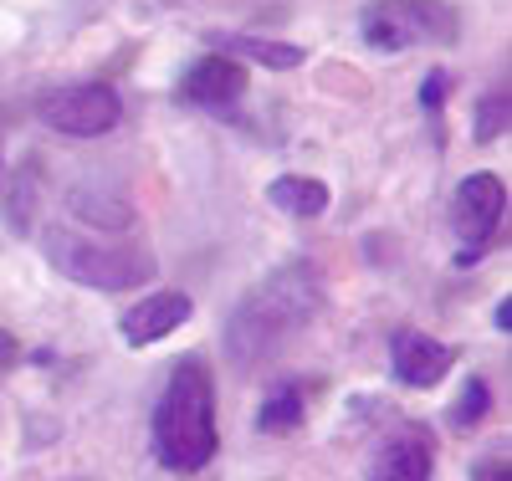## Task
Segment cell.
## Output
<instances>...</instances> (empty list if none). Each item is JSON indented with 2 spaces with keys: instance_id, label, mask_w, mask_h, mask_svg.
<instances>
[{
  "instance_id": "cell-14",
  "label": "cell",
  "mask_w": 512,
  "mask_h": 481,
  "mask_svg": "<svg viewBox=\"0 0 512 481\" xmlns=\"http://www.w3.org/2000/svg\"><path fill=\"white\" fill-rule=\"evenodd\" d=\"M210 47H226V52L256 57L262 67H303V47H287V41H256V36H210Z\"/></svg>"
},
{
  "instance_id": "cell-7",
  "label": "cell",
  "mask_w": 512,
  "mask_h": 481,
  "mask_svg": "<svg viewBox=\"0 0 512 481\" xmlns=\"http://www.w3.org/2000/svg\"><path fill=\"white\" fill-rule=\"evenodd\" d=\"M246 87H251L246 67H241L236 57H226V52H210V57L190 62L185 77H180V93H185V103H195V108H231Z\"/></svg>"
},
{
  "instance_id": "cell-17",
  "label": "cell",
  "mask_w": 512,
  "mask_h": 481,
  "mask_svg": "<svg viewBox=\"0 0 512 481\" xmlns=\"http://www.w3.org/2000/svg\"><path fill=\"white\" fill-rule=\"evenodd\" d=\"M487 405H492V400H487V384L472 379V384H466V400H456V415H451V420H456L461 430H472V425L487 415Z\"/></svg>"
},
{
  "instance_id": "cell-16",
  "label": "cell",
  "mask_w": 512,
  "mask_h": 481,
  "mask_svg": "<svg viewBox=\"0 0 512 481\" xmlns=\"http://www.w3.org/2000/svg\"><path fill=\"white\" fill-rule=\"evenodd\" d=\"M507 113H512L507 87H502V93H487V98H482V108H477V139H482V144H492L497 134H507Z\"/></svg>"
},
{
  "instance_id": "cell-1",
  "label": "cell",
  "mask_w": 512,
  "mask_h": 481,
  "mask_svg": "<svg viewBox=\"0 0 512 481\" xmlns=\"http://www.w3.org/2000/svg\"><path fill=\"white\" fill-rule=\"evenodd\" d=\"M323 308V277L313 261H287L272 277H262L226 318V359L236 369H262L303 333Z\"/></svg>"
},
{
  "instance_id": "cell-12",
  "label": "cell",
  "mask_w": 512,
  "mask_h": 481,
  "mask_svg": "<svg viewBox=\"0 0 512 481\" xmlns=\"http://www.w3.org/2000/svg\"><path fill=\"white\" fill-rule=\"evenodd\" d=\"M267 200H272L282 215L313 221V215H323V210H328V185L303 180V174H282V180H272V185H267Z\"/></svg>"
},
{
  "instance_id": "cell-3",
  "label": "cell",
  "mask_w": 512,
  "mask_h": 481,
  "mask_svg": "<svg viewBox=\"0 0 512 481\" xmlns=\"http://www.w3.org/2000/svg\"><path fill=\"white\" fill-rule=\"evenodd\" d=\"M41 256L62 277H72L77 287H93V292H134V287L154 282V272H159L154 251L139 241H123L118 231L88 236L72 226H52L41 236Z\"/></svg>"
},
{
  "instance_id": "cell-9",
  "label": "cell",
  "mask_w": 512,
  "mask_h": 481,
  "mask_svg": "<svg viewBox=\"0 0 512 481\" xmlns=\"http://www.w3.org/2000/svg\"><path fill=\"white\" fill-rule=\"evenodd\" d=\"M190 318V297L185 292H149V297H139L134 308L123 313V343H134V348H149V343H159L164 333H175L180 323Z\"/></svg>"
},
{
  "instance_id": "cell-4",
  "label": "cell",
  "mask_w": 512,
  "mask_h": 481,
  "mask_svg": "<svg viewBox=\"0 0 512 481\" xmlns=\"http://www.w3.org/2000/svg\"><path fill=\"white\" fill-rule=\"evenodd\" d=\"M359 31L374 52H410V47H451L461 36V16L446 0H369Z\"/></svg>"
},
{
  "instance_id": "cell-20",
  "label": "cell",
  "mask_w": 512,
  "mask_h": 481,
  "mask_svg": "<svg viewBox=\"0 0 512 481\" xmlns=\"http://www.w3.org/2000/svg\"><path fill=\"white\" fill-rule=\"evenodd\" d=\"M497 328H502V333L512 328V302H502V308H497Z\"/></svg>"
},
{
  "instance_id": "cell-5",
  "label": "cell",
  "mask_w": 512,
  "mask_h": 481,
  "mask_svg": "<svg viewBox=\"0 0 512 481\" xmlns=\"http://www.w3.org/2000/svg\"><path fill=\"white\" fill-rule=\"evenodd\" d=\"M41 118H47V128H57V134H67V139H103V134L118 128L123 103L103 82H72V87H57V93L41 103Z\"/></svg>"
},
{
  "instance_id": "cell-19",
  "label": "cell",
  "mask_w": 512,
  "mask_h": 481,
  "mask_svg": "<svg viewBox=\"0 0 512 481\" xmlns=\"http://www.w3.org/2000/svg\"><path fill=\"white\" fill-rule=\"evenodd\" d=\"M11 359H16V338H11L6 328H0V369H6Z\"/></svg>"
},
{
  "instance_id": "cell-8",
  "label": "cell",
  "mask_w": 512,
  "mask_h": 481,
  "mask_svg": "<svg viewBox=\"0 0 512 481\" xmlns=\"http://www.w3.org/2000/svg\"><path fill=\"white\" fill-rule=\"evenodd\" d=\"M431 471H436V446L415 425L390 435L369 461V481H431Z\"/></svg>"
},
{
  "instance_id": "cell-10",
  "label": "cell",
  "mask_w": 512,
  "mask_h": 481,
  "mask_svg": "<svg viewBox=\"0 0 512 481\" xmlns=\"http://www.w3.org/2000/svg\"><path fill=\"white\" fill-rule=\"evenodd\" d=\"M390 364H395V379H400V384H410V389H431V384H441V374H451L456 354H451L446 343L425 338V333H395Z\"/></svg>"
},
{
  "instance_id": "cell-2",
  "label": "cell",
  "mask_w": 512,
  "mask_h": 481,
  "mask_svg": "<svg viewBox=\"0 0 512 481\" xmlns=\"http://www.w3.org/2000/svg\"><path fill=\"white\" fill-rule=\"evenodd\" d=\"M221 435H216V384L200 359H185L169 374L164 395L154 405V451L169 471L195 476L210 466Z\"/></svg>"
},
{
  "instance_id": "cell-18",
  "label": "cell",
  "mask_w": 512,
  "mask_h": 481,
  "mask_svg": "<svg viewBox=\"0 0 512 481\" xmlns=\"http://www.w3.org/2000/svg\"><path fill=\"white\" fill-rule=\"evenodd\" d=\"M425 108H441V98H446V72H431V77H425Z\"/></svg>"
},
{
  "instance_id": "cell-15",
  "label": "cell",
  "mask_w": 512,
  "mask_h": 481,
  "mask_svg": "<svg viewBox=\"0 0 512 481\" xmlns=\"http://www.w3.org/2000/svg\"><path fill=\"white\" fill-rule=\"evenodd\" d=\"M303 425V395L297 389H277V395H267L262 415H256V430H267V435H287Z\"/></svg>"
},
{
  "instance_id": "cell-11",
  "label": "cell",
  "mask_w": 512,
  "mask_h": 481,
  "mask_svg": "<svg viewBox=\"0 0 512 481\" xmlns=\"http://www.w3.org/2000/svg\"><path fill=\"white\" fill-rule=\"evenodd\" d=\"M72 215H82V221H93V231H128L134 226V205H128L118 190H103V185H82L67 195Z\"/></svg>"
},
{
  "instance_id": "cell-13",
  "label": "cell",
  "mask_w": 512,
  "mask_h": 481,
  "mask_svg": "<svg viewBox=\"0 0 512 481\" xmlns=\"http://www.w3.org/2000/svg\"><path fill=\"white\" fill-rule=\"evenodd\" d=\"M36 205H41V174H36V159H26L21 169H11V195H6V226L16 236L31 231Z\"/></svg>"
},
{
  "instance_id": "cell-6",
  "label": "cell",
  "mask_w": 512,
  "mask_h": 481,
  "mask_svg": "<svg viewBox=\"0 0 512 481\" xmlns=\"http://www.w3.org/2000/svg\"><path fill=\"white\" fill-rule=\"evenodd\" d=\"M502 210H507V190L497 174H466L461 190H456V226L466 236V261H477L482 246L492 241V231L502 226Z\"/></svg>"
}]
</instances>
